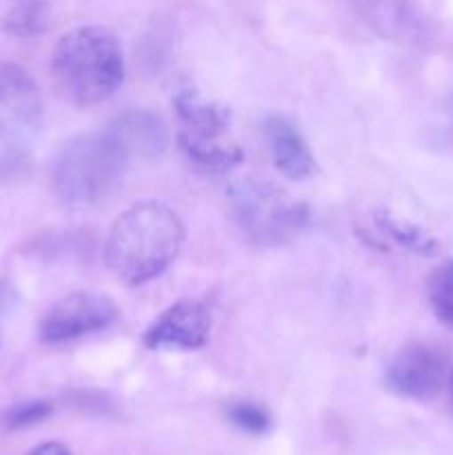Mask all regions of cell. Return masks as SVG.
I'll return each mask as SVG.
<instances>
[{
	"label": "cell",
	"mask_w": 453,
	"mask_h": 455,
	"mask_svg": "<svg viewBox=\"0 0 453 455\" xmlns=\"http://www.w3.org/2000/svg\"><path fill=\"white\" fill-rule=\"evenodd\" d=\"M185 227L169 204L145 200L114 222L107 238V265L127 284H142L163 274L180 253Z\"/></svg>",
	"instance_id": "6da1fadb"
},
{
	"label": "cell",
	"mask_w": 453,
	"mask_h": 455,
	"mask_svg": "<svg viewBox=\"0 0 453 455\" xmlns=\"http://www.w3.org/2000/svg\"><path fill=\"white\" fill-rule=\"evenodd\" d=\"M52 71L67 98L78 105H96L123 84V44L105 27H78L58 40Z\"/></svg>",
	"instance_id": "7a4b0ae2"
},
{
	"label": "cell",
	"mask_w": 453,
	"mask_h": 455,
	"mask_svg": "<svg viewBox=\"0 0 453 455\" xmlns=\"http://www.w3.org/2000/svg\"><path fill=\"white\" fill-rule=\"evenodd\" d=\"M129 149L111 129L89 132L62 147L53 163V189L69 207H89L114 194L129 163Z\"/></svg>",
	"instance_id": "3957f363"
},
{
	"label": "cell",
	"mask_w": 453,
	"mask_h": 455,
	"mask_svg": "<svg viewBox=\"0 0 453 455\" xmlns=\"http://www.w3.org/2000/svg\"><path fill=\"white\" fill-rule=\"evenodd\" d=\"M238 227L251 243L278 247L289 243L309 225V209L274 182L260 178L238 180L229 191Z\"/></svg>",
	"instance_id": "277c9868"
},
{
	"label": "cell",
	"mask_w": 453,
	"mask_h": 455,
	"mask_svg": "<svg viewBox=\"0 0 453 455\" xmlns=\"http://www.w3.org/2000/svg\"><path fill=\"white\" fill-rule=\"evenodd\" d=\"M43 124V98L34 78L13 62H0V142L20 147Z\"/></svg>",
	"instance_id": "5b68a950"
},
{
	"label": "cell",
	"mask_w": 453,
	"mask_h": 455,
	"mask_svg": "<svg viewBox=\"0 0 453 455\" xmlns=\"http://www.w3.org/2000/svg\"><path fill=\"white\" fill-rule=\"evenodd\" d=\"M118 315L114 302L100 293H71L47 311L40 324V338L49 345L76 340L107 329Z\"/></svg>",
	"instance_id": "8992f818"
},
{
	"label": "cell",
	"mask_w": 453,
	"mask_h": 455,
	"mask_svg": "<svg viewBox=\"0 0 453 455\" xmlns=\"http://www.w3.org/2000/svg\"><path fill=\"white\" fill-rule=\"evenodd\" d=\"M447 363L438 349L409 345L400 351L386 371V385L402 398L431 400L447 382Z\"/></svg>",
	"instance_id": "52a82bcc"
},
{
	"label": "cell",
	"mask_w": 453,
	"mask_h": 455,
	"mask_svg": "<svg viewBox=\"0 0 453 455\" xmlns=\"http://www.w3.org/2000/svg\"><path fill=\"white\" fill-rule=\"evenodd\" d=\"M211 331V315L198 300H178L145 333L151 349H200Z\"/></svg>",
	"instance_id": "ba28073f"
},
{
	"label": "cell",
	"mask_w": 453,
	"mask_h": 455,
	"mask_svg": "<svg viewBox=\"0 0 453 455\" xmlns=\"http://www.w3.org/2000/svg\"><path fill=\"white\" fill-rule=\"evenodd\" d=\"M265 136L274 164L284 176L291 180H305L315 172L309 145L291 120L282 116H271L265 123Z\"/></svg>",
	"instance_id": "9c48e42d"
},
{
	"label": "cell",
	"mask_w": 453,
	"mask_h": 455,
	"mask_svg": "<svg viewBox=\"0 0 453 455\" xmlns=\"http://www.w3.org/2000/svg\"><path fill=\"white\" fill-rule=\"evenodd\" d=\"M176 116L180 120L178 138H194V140H218L225 136L229 114L220 102L203 96L195 89H185L176 96Z\"/></svg>",
	"instance_id": "30bf717a"
},
{
	"label": "cell",
	"mask_w": 453,
	"mask_h": 455,
	"mask_svg": "<svg viewBox=\"0 0 453 455\" xmlns=\"http://www.w3.org/2000/svg\"><path fill=\"white\" fill-rule=\"evenodd\" d=\"M369 25L395 43H417L426 34L425 18L411 0H362Z\"/></svg>",
	"instance_id": "8fae6325"
},
{
	"label": "cell",
	"mask_w": 453,
	"mask_h": 455,
	"mask_svg": "<svg viewBox=\"0 0 453 455\" xmlns=\"http://www.w3.org/2000/svg\"><path fill=\"white\" fill-rule=\"evenodd\" d=\"M109 129L123 140V145L127 147L129 154L154 158V156H160L167 149V127H164V123L158 116L149 114V111H124L123 116L115 118V123L111 124Z\"/></svg>",
	"instance_id": "7c38bea8"
},
{
	"label": "cell",
	"mask_w": 453,
	"mask_h": 455,
	"mask_svg": "<svg viewBox=\"0 0 453 455\" xmlns=\"http://www.w3.org/2000/svg\"><path fill=\"white\" fill-rule=\"evenodd\" d=\"M429 300L440 323L453 329V260L442 262L433 269L429 280Z\"/></svg>",
	"instance_id": "4fadbf2b"
},
{
	"label": "cell",
	"mask_w": 453,
	"mask_h": 455,
	"mask_svg": "<svg viewBox=\"0 0 453 455\" xmlns=\"http://www.w3.org/2000/svg\"><path fill=\"white\" fill-rule=\"evenodd\" d=\"M376 222L378 227H380V231H385V234L391 235L395 243L411 249V251L425 253V256H431V253L438 251V243H435L433 238H429L422 229H417V227L404 225V222L395 220L393 216H389V213L385 212L376 213Z\"/></svg>",
	"instance_id": "5bb4252c"
},
{
	"label": "cell",
	"mask_w": 453,
	"mask_h": 455,
	"mask_svg": "<svg viewBox=\"0 0 453 455\" xmlns=\"http://www.w3.org/2000/svg\"><path fill=\"white\" fill-rule=\"evenodd\" d=\"M47 25V13L38 3H22L13 7L4 18V29L16 36L40 34Z\"/></svg>",
	"instance_id": "9a60e30c"
},
{
	"label": "cell",
	"mask_w": 453,
	"mask_h": 455,
	"mask_svg": "<svg viewBox=\"0 0 453 455\" xmlns=\"http://www.w3.org/2000/svg\"><path fill=\"white\" fill-rule=\"evenodd\" d=\"M229 420L238 429L247 431L251 435H260L269 431L271 416L265 407L256 403H235L229 407Z\"/></svg>",
	"instance_id": "2e32d148"
},
{
	"label": "cell",
	"mask_w": 453,
	"mask_h": 455,
	"mask_svg": "<svg viewBox=\"0 0 453 455\" xmlns=\"http://www.w3.org/2000/svg\"><path fill=\"white\" fill-rule=\"evenodd\" d=\"M49 413H52V404L49 403L16 404V407H12L4 413V427H9V429H25V427L43 422Z\"/></svg>",
	"instance_id": "e0dca14e"
},
{
	"label": "cell",
	"mask_w": 453,
	"mask_h": 455,
	"mask_svg": "<svg viewBox=\"0 0 453 455\" xmlns=\"http://www.w3.org/2000/svg\"><path fill=\"white\" fill-rule=\"evenodd\" d=\"M27 455H71V453H69V449L65 447V444L44 443V444H38L34 451H29Z\"/></svg>",
	"instance_id": "ac0fdd59"
},
{
	"label": "cell",
	"mask_w": 453,
	"mask_h": 455,
	"mask_svg": "<svg viewBox=\"0 0 453 455\" xmlns=\"http://www.w3.org/2000/svg\"><path fill=\"white\" fill-rule=\"evenodd\" d=\"M447 387H449V394H451V398H453V369H451V373H449V378H447Z\"/></svg>",
	"instance_id": "d6986e66"
},
{
	"label": "cell",
	"mask_w": 453,
	"mask_h": 455,
	"mask_svg": "<svg viewBox=\"0 0 453 455\" xmlns=\"http://www.w3.org/2000/svg\"><path fill=\"white\" fill-rule=\"evenodd\" d=\"M0 300H3V298H0Z\"/></svg>",
	"instance_id": "ffe728a7"
}]
</instances>
